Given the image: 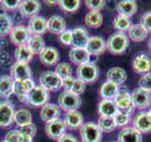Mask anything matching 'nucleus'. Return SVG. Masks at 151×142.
Returning <instances> with one entry per match:
<instances>
[{
    "mask_svg": "<svg viewBox=\"0 0 151 142\" xmlns=\"http://www.w3.org/2000/svg\"><path fill=\"white\" fill-rule=\"evenodd\" d=\"M21 2L19 0H3L1 1V7L6 11H15L20 7Z\"/></svg>",
    "mask_w": 151,
    "mask_h": 142,
    "instance_id": "a18cd8bd",
    "label": "nucleus"
},
{
    "mask_svg": "<svg viewBox=\"0 0 151 142\" xmlns=\"http://www.w3.org/2000/svg\"><path fill=\"white\" fill-rule=\"evenodd\" d=\"M148 31L141 25V24H134L131 25L129 30V37L133 42H143L147 37Z\"/></svg>",
    "mask_w": 151,
    "mask_h": 142,
    "instance_id": "c756f323",
    "label": "nucleus"
},
{
    "mask_svg": "<svg viewBox=\"0 0 151 142\" xmlns=\"http://www.w3.org/2000/svg\"><path fill=\"white\" fill-rule=\"evenodd\" d=\"M131 95V101L134 108L144 110L151 105V94L142 88L134 89Z\"/></svg>",
    "mask_w": 151,
    "mask_h": 142,
    "instance_id": "1a4fd4ad",
    "label": "nucleus"
},
{
    "mask_svg": "<svg viewBox=\"0 0 151 142\" xmlns=\"http://www.w3.org/2000/svg\"><path fill=\"white\" fill-rule=\"evenodd\" d=\"M139 87L151 93V72H148L141 77L138 82Z\"/></svg>",
    "mask_w": 151,
    "mask_h": 142,
    "instance_id": "c03bdc74",
    "label": "nucleus"
},
{
    "mask_svg": "<svg viewBox=\"0 0 151 142\" xmlns=\"http://www.w3.org/2000/svg\"><path fill=\"white\" fill-rule=\"evenodd\" d=\"M118 111L125 113L127 115H131L133 113L134 106L132 104L131 95L127 90H119L117 96L113 99Z\"/></svg>",
    "mask_w": 151,
    "mask_h": 142,
    "instance_id": "6e6552de",
    "label": "nucleus"
},
{
    "mask_svg": "<svg viewBox=\"0 0 151 142\" xmlns=\"http://www.w3.org/2000/svg\"><path fill=\"white\" fill-rule=\"evenodd\" d=\"M59 106L66 113L70 111H75L81 105V99L78 95L71 93L68 91H63L60 94L58 98Z\"/></svg>",
    "mask_w": 151,
    "mask_h": 142,
    "instance_id": "20e7f679",
    "label": "nucleus"
},
{
    "mask_svg": "<svg viewBox=\"0 0 151 142\" xmlns=\"http://www.w3.org/2000/svg\"><path fill=\"white\" fill-rule=\"evenodd\" d=\"M14 107L8 101H0V127H9L14 122Z\"/></svg>",
    "mask_w": 151,
    "mask_h": 142,
    "instance_id": "9b49d317",
    "label": "nucleus"
},
{
    "mask_svg": "<svg viewBox=\"0 0 151 142\" xmlns=\"http://www.w3.org/2000/svg\"><path fill=\"white\" fill-rule=\"evenodd\" d=\"M18 133L19 130H11L7 133L5 135V140H8L9 142H18Z\"/></svg>",
    "mask_w": 151,
    "mask_h": 142,
    "instance_id": "8fccbe9b",
    "label": "nucleus"
},
{
    "mask_svg": "<svg viewBox=\"0 0 151 142\" xmlns=\"http://www.w3.org/2000/svg\"><path fill=\"white\" fill-rule=\"evenodd\" d=\"M23 18H24L23 14L19 11H17L13 13L12 20V23H15V24H18V25H20V24L23 22Z\"/></svg>",
    "mask_w": 151,
    "mask_h": 142,
    "instance_id": "864d4df0",
    "label": "nucleus"
},
{
    "mask_svg": "<svg viewBox=\"0 0 151 142\" xmlns=\"http://www.w3.org/2000/svg\"><path fill=\"white\" fill-rule=\"evenodd\" d=\"M46 22L47 19H45L44 16L36 15L31 17L29 19V21H28V25H27V28L31 33V35L41 36L42 34H44L47 30Z\"/></svg>",
    "mask_w": 151,
    "mask_h": 142,
    "instance_id": "f3484780",
    "label": "nucleus"
},
{
    "mask_svg": "<svg viewBox=\"0 0 151 142\" xmlns=\"http://www.w3.org/2000/svg\"><path fill=\"white\" fill-rule=\"evenodd\" d=\"M0 49H1V46H0Z\"/></svg>",
    "mask_w": 151,
    "mask_h": 142,
    "instance_id": "bf43d9fd",
    "label": "nucleus"
},
{
    "mask_svg": "<svg viewBox=\"0 0 151 142\" xmlns=\"http://www.w3.org/2000/svg\"><path fill=\"white\" fill-rule=\"evenodd\" d=\"M57 142H79L75 135L71 134H64L63 136L57 140Z\"/></svg>",
    "mask_w": 151,
    "mask_h": 142,
    "instance_id": "3c124183",
    "label": "nucleus"
},
{
    "mask_svg": "<svg viewBox=\"0 0 151 142\" xmlns=\"http://www.w3.org/2000/svg\"><path fill=\"white\" fill-rule=\"evenodd\" d=\"M39 55L41 62L45 65L52 66L59 63L60 53L59 50L54 46H45Z\"/></svg>",
    "mask_w": 151,
    "mask_h": 142,
    "instance_id": "a211bd4d",
    "label": "nucleus"
},
{
    "mask_svg": "<svg viewBox=\"0 0 151 142\" xmlns=\"http://www.w3.org/2000/svg\"><path fill=\"white\" fill-rule=\"evenodd\" d=\"M119 85H117L113 83L107 82L104 83L100 87V95L103 99H114L119 92Z\"/></svg>",
    "mask_w": 151,
    "mask_h": 142,
    "instance_id": "2f4dec72",
    "label": "nucleus"
},
{
    "mask_svg": "<svg viewBox=\"0 0 151 142\" xmlns=\"http://www.w3.org/2000/svg\"><path fill=\"white\" fill-rule=\"evenodd\" d=\"M13 28L12 18L7 13H0V37L9 34Z\"/></svg>",
    "mask_w": 151,
    "mask_h": 142,
    "instance_id": "e433bc0d",
    "label": "nucleus"
},
{
    "mask_svg": "<svg viewBox=\"0 0 151 142\" xmlns=\"http://www.w3.org/2000/svg\"><path fill=\"white\" fill-rule=\"evenodd\" d=\"M55 72L58 74L61 79H65L68 77H72V66H71L68 63L66 62H63V63H60L57 65V67L55 69Z\"/></svg>",
    "mask_w": 151,
    "mask_h": 142,
    "instance_id": "a19ab883",
    "label": "nucleus"
},
{
    "mask_svg": "<svg viewBox=\"0 0 151 142\" xmlns=\"http://www.w3.org/2000/svg\"><path fill=\"white\" fill-rule=\"evenodd\" d=\"M132 67L137 74H146L151 70V60L145 54L137 55L132 63Z\"/></svg>",
    "mask_w": 151,
    "mask_h": 142,
    "instance_id": "6ab92c4d",
    "label": "nucleus"
},
{
    "mask_svg": "<svg viewBox=\"0 0 151 142\" xmlns=\"http://www.w3.org/2000/svg\"><path fill=\"white\" fill-rule=\"evenodd\" d=\"M20 131L25 133V134L30 135V136H34L36 135V132H37V128H36V125L34 124L33 122L31 123H28V124L23 126L20 128Z\"/></svg>",
    "mask_w": 151,
    "mask_h": 142,
    "instance_id": "09e8293b",
    "label": "nucleus"
},
{
    "mask_svg": "<svg viewBox=\"0 0 151 142\" xmlns=\"http://www.w3.org/2000/svg\"><path fill=\"white\" fill-rule=\"evenodd\" d=\"M40 85L47 91H58L63 87V79L55 71H45L40 76Z\"/></svg>",
    "mask_w": 151,
    "mask_h": 142,
    "instance_id": "39448f33",
    "label": "nucleus"
},
{
    "mask_svg": "<svg viewBox=\"0 0 151 142\" xmlns=\"http://www.w3.org/2000/svg\"><path fill=\"white\" fill-rule=\"evenodd\" d=\"M60 41L63 43L65 46H69L72 45V41H73V31L72 30H64L63 33H60L59 35Z\"/></svg>",
    "mask_w": 151,
    "mask_h": 142,
    "instance_id": "49530a36",
    "label": "nucleus"
},
{
    "mask_svg": "<svg viewBox=\"0 0 151 142\" xmlns=\"http://www.w3.org/2000/svg\"><path fill=\"white\" fill-rule=\"evenodd\" d=\"M14 122L18 127H23L32 122V115L27 109H19L14 114Z\"/></svg>",
    "mask_w": 151,
    "mask_h": 142,
    "instance_id": "72a5a7b5",
    "label": "nucleus"
},
{
    "mask_svg": "<svg viewBox=\"0 0 151 142\" xmlns=\"http://www.w3.org/2000/svg\"><path fill=\"white\" fill-rule=\"evenodd\" d=\"M133 128L141 134H148L151 132V116L148 112H140L133 117Z\"/></svg>",
    "mask_w": 151,
    "mask_h": 142,
    "instance_id": "ddd939ff",
    "label": "nucleus"
},
{
    "mask_svg": "<svg viewBox=\"0 0 151 142\" xmlns=\"http://www.w3.org/2000/svg\"><path fill=\"white\" fill-rule=\"evenodd\" d=\"M73 31V41L72 46L73 47H77V49H85L86 45L89 40L88 31L83 28H76Z\"/></svg>",
    "mask_w": 151,
    "mask_h": 142,
    "instance_id": "a878e982",
    "label": "nucleus"
},
{
    "mask_svg": "<svg viewBox=\"0 0 151 142\" xmlns=\"http://www.w3.org/2000/svg\"><path fill=\"white\" fill-rule=\"evenodd\" d=\"M111 142H115V141H111Z\"/></svg>",
    "mask_w": 151,
    "mask_h": 142,
    "instance_id": "052dcab7",
    "label": "nucleus"
},
{
    "mask_svg": "<svg viewBox=\"0 0 151 142\" xmlns=\"http://www.w3.org/2000/svg\"><path fill=\"white\" fill-rule=\"evenodd\" d=\"M35 86V83L31 78L23 80H14L12 94L20 102L27 103V95Z\"/></svg>",
    "mask_w": 151,
    "mask_h": 142,
    "instance_id": "7ed1b4c3",
    "label": "nucleus"
},
{
    "mask_svg": "<svg viewBox=\"0 0 151 142\" xmlns=\"http://www.w3.org/2000/svg\"><path fill=\"white\" fill-rule=\"evenodd\" d=\"M63 87L64 88V91H68L79 96L84 93L86 89V83L78 78L68 77L63 80Z\"/></svg>",
    "mask_w": 151,
    "mask_h": 142,
    "instance_id": "dca6fc26",
    "label": "nucleus"
},
{
    "mask_svg": "<svg viewBox=\"0 0 151 142\" xmlns=\"http://www.w3.org/2000/svg\"><path fill=\"white\" fill-rule=\"evenodd\" d=\"M66 128L67 127H66L64 120H60V118H57L53 121L46 123L45 133L49 138L53 140H58L65 134Z\"/></svg>",
    "mask_w": 151,
    "mask_h": 142,
    "instance_id": "f8f14e48",
    "label": "nucleus"
},
{
    "mask_svg": "<svg viewBox=\"0 0 151 142\" xmlns=\"http://www.w3.org/2000/svg\"><path fill=\"white\" fill-rule=\"evenodd\" d=\"M32 139L33 137L28 135L25 133L21 132L19 130V133H18V142H32Z\"/></svg>",
    "mask_w": 151,
    "mask_h": 142,
    "instance_id": "603ef678",
    "label": "nucleus"
},
{
    "mask_svg": "<svg viewBox=\"0 0 151 142\" xmlns=\"http://www.w3.org/2000/svg\"><path fill=\"white\" fill-rule=\"evenodd\" d=\"M108 82L113 83L117 85L123 84L127 80V72L124 68L119 66H114L108 70L107 72Z\"/></svg>",
    "mask_w": 151,
    "mask_h": 142,
    "instance_id": "bb28decb",
    "label": "nucleus"
},
{
    "mask_svg": "<svg viewBox=\"0 0 151 142\" xmlns=\"http://www.w3.org/2000/svg\"><path fill=\"white\" fill-rule=\"evenodd\" d=\"M140 24L147 31H151V12H146L142 15Z\"/></svg>",
    "mask_w": 151,
    "mask_h": 142,
    "instance_id": "de8ad7c7",
    "label": "nucleus"
},
{
    "mask_svg": "<svg viewBox=\"0 0 151 142\" xmlns=\"http://www.w3.org/2000/svg\"><path fill=\"white\" fill-rule=\"evenodd\" d=\"M118 112L115 103L111 99H102L98 105V113L100 117H113Z\"/></svg>",
    "mask_w": 151,
    "mask_h": 142,
    "instance_id": "c85d7f7f",
    "label": "nucleus"
},
{
    "mask_svg": "<svg viewBox=\"0 0 151 142\" xmlns=\"http://www.w3.org/2000/svg\"><path fill=\"white\" fill-rule=\"evenodd\" d=\"M117 139V142H143V136L133 127H126L119 132Z\"/></svg>",
    "mask_w": 151,
    "mask_h": 142,
    "instance_id": "aec40b11",
    "label": "nucleus"
},
{
    "mask_svg": "<svg viewBox=\"0 0 151 142\" xmlns=\"http://www.w3.org/2000/svg\"><path fill=\"white\" fill-rule=\"evenodd\" d=\"M85 49L92 56H98L104 53L106 50V41L102 37L92 36L89 38Z\"/></svg>",
    "mask_w": 151,
    "mask_h": 142,
    "instance_id": "2eb2a0df",
    "label": "nucleus"
},
{
    "mask_svg": "<svg viewBox=\"0 0 151 142\" xmlns=\"http://www.w3.org/2000/svg\"><path fill=\"white\" fill-rule=\"evenodd\" d=\"M116 9L119 15L129 18L137 12V3L133 0H123L117 4Z\"/></svg>",
    "mask_w": 151,
    "mask_h": 142,
    "instance_id": "cd10ccee",
    "label": "nucleus"
},
{
    "mask_svg": "<svg viewBox=\"0 0 151 142\" xmlns=\"http://www.w3.org/2000/svg\"><path fill=\"white\" fill-rule=\"evenodd\" d=\"M46 28L53 34H60L66 28V22L63 17L60 15H52L46 22Z\"/></svg>",
    "mask_w": 151,
    "mask_h": 142,
    "instance_id": "412c9836",
    "label": "nucleus"
},
{
    "mask_svg": "<svg viewBox=\"0 0 151 142\" xmlns=\"http://www.w3.org/2000/svg\"><path fill=\"white\" fill-rule=\"evenodd\" d=\"M58 3L60 8L67 12H75L80 6L79 0H60Z\"/></svg>",
    "mask_w": 151,
    "mask_h": 142,
    "instance_id": "ea45409f",
    "label": "nucleus"
},
{
    "mask_svg": "<svg viewBox=\"0 0 151 142\" xmlns=\"http://www.w3.org/2000/svg\"><path fill=\"white\" fill-rule=\"evenodd\" d=\"M49 92L41 85H36L27 95V104L33 107L44 106L49 101Z\"/></svg>",
    "mask_w": 151,
    "mask_h": 142,
    "instance_id": "0eeeda50",
    "label": "nucleus"
},
{
    "mask_svg": "<svg viewBox=\"0 0 151 142\" xmlns=\"http://www.w3.org/2000/svg\"><path fill=\"white\" fill-rule=\"evenodd\" d=\"M31 33L28 30L27 27L23 25H17L13 27L11 33H9V39L12 43L17 46L27 45L28 40L30 39Z\"/></svg>",
    "mask_w": 151,
    "mask_h": 142,
    "instance_id": "9d476101",
    "label": "nucleus"
},
{
    "mask_svg": "<svg viewBox=\"0 0 151 142\" xmlns=\"http://www.w3.org/2000/svg\"><path fill=\"white\" fill-rule=\"evenodd\" d=\"M31 68L27 64L18 63L15 62L12 64L11 67V77L14 80H23L31 78Z\"/></svg>",
    "mask_w": 151,
    "mask_h": 142,
    "instance_id": "4468645a",
    "label": "nucleus"
},
{
    "mask_svg": "<svg viewBox=\"0 0 151 142\" xmlns=\"http://www.w3.org/2000/svg\"><path fill=\"white\" fill-rule=\"evenodd\" d=\"M85 4L91 12H100L105 7L106 1L104 0H86Z\"/></svg>",
    "mask_w": 151,
    "mask_h": 142,
    "instance_id": "79ce46f5",
    "label": "nucleus"
},
{
    "mask_svg": "<svg viewBox=\"0 0 151 142\" xmlns=\"http://www.w3.org/2000/svg\"><path fill=\"white\" fill-rule=\"evenodd\" d=\"M64 122L66 124V127L71 130L80 129L81 126L84 124V117L82 114L78 110L70 111L65 114Z\"/></svg>",
    "mask_w": 151,
    "mask_h": 142,
    "instance_id": "5701e85b",
    "label": "nucleus"
},
{
    "mask_svg": "<svg viewBox=\"0 0 151 142\" xmlns=\"http://www.w3.org/2000/svg\"><path fill=\"white\" fill-rule=\"evenodd\" d=\"M33 56H34V54L28 49L27 45L17 46V49L14 51V58H15L16 62H18V63L28 64V63H30L33 60Z\"/></svg>",
    "mask_w": 151,
    "mask_h": 142,
    "instance_id": "7c9ffc66",
    "label": "nucleus"
},
{
    "mask_svg": "<svg viewBox=\"0 0 151 142\" xmlns=\"http://www.w3.org/2000/svg\"><path fill=\"white\" fill-rule=\"evenodd\" d=\"M18 9L23 14V16L31 18L38 15L41 9V3L39 1H36V0H25V1L21 2Z\"/></svg>",
    "mask_w": 151,
    "mask_h": 142,
    "instance_id": "4be33fe9",
    "label": "nucleus"
},
{
    "mask_svg": "<svg viewBox=\"0 0 151 142\" xmlns=\"http://www.w3.org/2000/svg\"><path fill=\"white\" fill-rule=\"evenodd\" d=\"M82 142H101L102 131L94 122H86L79 130Z\"/></svg>",
    "mask_w": 151,
    "mask_h": 142,
    "instance_id": "423d86ee",
    "label": "nucleus"
},
{
    "mask_svg": "<svg viewBox=\"0 0 151 142\" xmlns=\"http://www.w3.org/2000/svg\"><path fill=\"white\" fill-rule=\"evenodd\" d=\"M129 46V37L125 32H115L108 38L106 42L107 49L113 55L123 54Z\"/></svg>",
    "mask_w": 151,
    "mask_h": 142,
    "instance_id": "f257e3e1",
    "label": "nucleus"
},
{
    "mask_svg": "<svg viewBox=\"0 0 151 142\" xmlns=\"http://www.w3.org/2000/svg\"><path fill=\"white\" fill-rule=\"evenodd\" d=\"M148 46H149V49L151 50V38L149 39V42H148Z\"/></svg>",
    "mask_w": 151,
    "mask_h": 142,
    "instance_id": "6e6d98bb",
    "label": "nucleus"
},
{
    "mask_svg": "<svg viewBox=\"0 0 151 142\" xmlns=\"http://www.w3.org/2000/svg\"><path fill=\"white\" fill-rule=\"evenodd\" d=\"M97 125L102 133H111L116 129L114 118L111 117H100L98 118Z\"/></svg>",
    "mask_w": 151,
    "mask_h": 142,
    "instance_id": "4c0bfd02",
    "label": "nucleus"
},
{
    "mask_svg": "<svg viewBox=\"0 0 151 142\" xmlns=\"http://www.w3.org/2000/svg\"><path fill=\"white\" fill-rule=\"evenodd\" d=\"M115 121V124L117 127H124L126 125H127L130 121V116L127 115L125 113H122L118 111L116 115L113 117Z\"/></svg>",
    "mask_w": 151,
    "mask_h": 142,
    "instance_id": "37998d69",
    "label": "nucleus"
},
{
    "mask_svg": "<svg viewBox=\"0 0 151 142\" xmlns=\"http://www.w3.org/2000/svg\"><path fill=\"white\" fill-rule=\"evenodd\" d=\"M60 115V108L59 105L53 103H46L42 107L41 110V118L45 122L48 123L59 118Z\"/></svg>",
    "mask_w": 151,
    "mask_h": 142,
    "instance_id": "393cba45",
    "label": "nucleus"
},
{
    "mask_svg": "<svg viewBox=\"0 0 151 142\" xmlns=\"http://www.w3.org/2000/svg\"><path fill=\"white\" fill-rule=\"evenodd\" d=\"M91 54L87 51L86 49H77L73 47L69 51V59L75 64H83L88 62H91Z\"/></svg>",
    "mask_w": 151,
    "mask_h": 142,
    "instance_id": "b1692460",
    "label": "nucleus"
},
{
    "mask_svg": "<svg viewBox=\"0 0 151 142\" xmlns=\"http://www.w3.org/2000/svg\"><path fill=\"white\" fill-rule=\"evenodd\" d=\"M2 142H9V141H8V140H5V139H4V140H3Z\"/></svg>",
    "mask_w": 151,
    "mask_h": 142,
    "instance_id": "13d9d810",
    "label": "nucleus"
},
{
    "mask_svg": "<svg viewBox=\"0 0 151 142\" xmlns=\"http://www.w3.org/2000/svg\"><path fill=\"white\" fill-rule=\"evenodd\" d=\"M131 25L132 24H131V21L129 18L125 17V16H121L119 14L113 19V28L120 32H124L126 30H129Z\"/></svg>",
    "mask_w": 151,
    "mask_h": 142,
    "instance_id": "58836bf2",
    "label": "nucleus"
},
{
    "mask_svg": "<svg viewBox=\"0 0 151 142\" xmlns=\"http://www.w3.org/2000/svg\"><path fill=\"white\" fill-rule=\"evenodd\" d=\"M27 46L32 51L33 54H40L45 47V42L42 36L32 35L28 40Z\"/></svg>",
    "mask_w": 151,
    "mask_h": 142,
    "instance_id": "f704fd0d",
    "label": "nucleus"
},
{
    "mask_svg": "<svg viewBox=\"0 0 151 142\" xmlns=\"http://www.w3.org/2000/svg\"><path fill=\"white\" fill-rule=\"evenodd\" d=\"M77 78L82 80L84 83H92L96 82L99 76V69L93 62H88L86 64L78 66Z\"/></svg>",
    "mask_w": 151,
    "mask_h": 142,
    "instance_id": "f03ea898",
    "label": "nucleus"
},
{
    "mask_svg": "<svg viewBox=\"0 0 151 142\" xmlns=\"http://www.w3.org/2000/svg\"><path fill=\"white\" fill-rule=\"evenodd\" d=\"M103 24V16L100 12L90 11L85 16V25L89 28H97Z\"/></svg>",
    "mask_w": 151,
    "mask_h": 142,
    "instance_id": "c9c22d12",
    "label": "nucleus"
},
{
    "mask_svg": "<svg viewBox=\"0 0 151 142\" xmlns=\"http://www.w3.org/2000/svg\"><path fill=\"white\" fill-rule=\"evenodd\" d=\"M14 80L8 75L0 77V97L9 98L12 94Z\"/></svg>",
    "mask_w": 151,
    "mask_h": 142,
    "instance_id": "473e14b6",
    "label": "nucleus"
},
{
    "mask_svg": "<svg viewBox=\"0 0 151 142\" xmlns=\"http://www.w3.org/2000/svg\"><path fill=\"white\" fill-rule=\"evenodd\" d=\"M12 62L11 57L7 52H0V63L2 64H8Z\"/></svg>",
    "mask_w": 151,
    "mask_h": 142,
    "instance_id": "5fc2aeb1",
    "label": "nucleus"
},
{
    "mask_svg": "<svg viewBox=\"0 0 151 142\" xmlns=\"http://www.w3.org/2000/svg\"><path fill=\"white\" fill-rule=\"evenodd\" d=\"M148 113L150 114V116H151V106H150V108H149V110H148Z\"/></svg>",
    "mask_w": 151,
    "mask_h": 142,
    "instance_id": "4d7b16f0",
    "label": "nucleus"
}]
</instances>
